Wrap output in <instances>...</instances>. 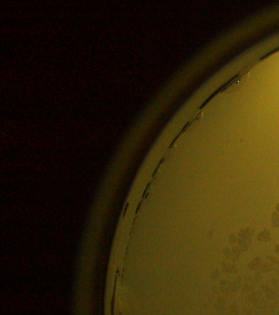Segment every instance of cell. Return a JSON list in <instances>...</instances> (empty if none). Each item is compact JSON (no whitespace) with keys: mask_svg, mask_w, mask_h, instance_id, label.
I'll return each instance as SVG.
<instances>
[{"mask_svg":"<svg viewBox=\"0 0 279 315\" xmlns=\"http://www.w3.org/2000/svg\"><path fill=\"white\" fill-rule=\"evenodd\" d=\"M270 239V233L268 231H264L257 235V240L260 241H267Z\"/></svg>","mask_w":279,"mask_h":315,"instance_id":"obj_1","label":"cell"},{"mask_svg":"<svg viewBox=\"0 0 279 315\" xmlns=\"http://www.w3.org/2000/svg\"><path fill=\"white\" fill-rule=\"evenodd\" d=\"M259 262H260V258H256L255 259H253V261H251L250 264H249V268L251 269H254L255 268H256L257 266L259 265V264H260Z\"/></svg>","mask_w":279,"mask_h":315,"instance_id":"obj_2","label":"cell"},{"mask_svg":"<svg viewBox=\"0 0 279 315\" xmlns=\"http://www.w3.org/2000/svg\"><path fill=\"white\" fill-rule=\"evenodd\" d=\"M272 221L274 226H279V216L278 214H277L276 212L273 213V217H272Z\"/></svg>","mask_w":279,"mask_h":315,"instance_id":"obj_3","label":"cell"},{"mask_svg":"<svg viewBox=\"0 0 279 315\" xmlns=\"http://www.w3.org/2000/svg\"><path fill=\"white\" fill-rule=\"evenodd\" d=\"M231 254H232V251H230V250H229V249H225V250H223V254H224V255H226L227 257L230 256V255H231Z\"/></svg>","mask_w":279,"mask_h":315,"instance_id":"obj_4","label":"cell"},{"mask_svg":"<svg viewBox=\"0 0 279 315\" xmlns=\"http://www.w3.org/2000/svg\"><path fill=\"white\" fill-rule=\"evenodd\" d=\"M235 241H236L235 235H234L233 234V235H230V242H231V243H234V242H235Z\"/></svg>","mask_w":279,"mask_h":315,"instance_id":"obj_5","label":"cell"},{"mask_svg":"<svg viewBox=\"0 0 279 315\" xmlns=\"http://www.w3.org/2000/svg\"><path fill=\"white\" fill-rule=\"evenodd\" d=\"M277 209H278V211H279V204L277 205Z\"/></svg>","mask_w":279,"mask_h":315,"instance_id":"obj_6","label":"cell"}]
</instances>
